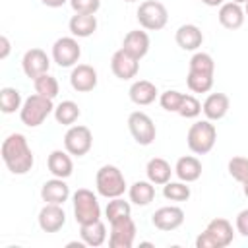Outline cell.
I'll use <instances>...</instances> for the list:
<instances>
[{
	"label": "cell",
	"mask_w": 248,
	"mask_h": 248,
	"mask_svg": "<svg viewBox=\"0 0 248 248\" xmlns=\"http://www.w3.org/2000/svg\"><path fill=\"white\" fill-rule=\"evenodd\" d=\"M172 172H174V170L170 169L169 161H165L163 157H153V159H149V161H147V165H145L147 180H151V182H153V184H157V186L167 184V182L170 180Z\"/></svg>",
	"instance_id": "obj_26"
},
{
	"label": "cell",
	"mask_w": 248,
	"mask_h": 248,
	"mask_svg": "<svg viewBox=\"0 0 248 248\" xmlns=\"http://www.w3.org/2000/svg\"><path fill=\"white\" fill-rule=\"evenodd\" d=\"M186 85H188V89L192 93H207L213 87V74H203V72H192V70H188Z\"/></svg>",
	"instance_id": "obj_30"
},
{
	"label": "cell",
	"mask_w": 248,
	"mask_h": 248,
	"mask_svg": "<svg viewBox=\"0 0 248 248\" xmlns=\"http://www.w3.org/2000/svg\"><path fill=\"white\" fill-rule=\"evenodd\" d=\"M188 70L203 72V74H213L215 72V62H213L211 54H207V52H194V56L190 58Z\"/></svg>",
	"instance_id": "obj_36"
},
{
	"label": "cell",
	"mask_w": 248,
	"mask_h": 248,
	"mask_svg": "<svg viewBox=\"0 0 248 248\" xmlns=\"http://www.w3.org/2000/svg\"><path fill=\"white\" fill-rule=\"evenodd\" d=\"M234 238V231L229 219L215 217L207 223L203 232L196 238V248H227Z\"/></svg>",
	"instance_id": "obj_2"
},
{
	"label": "cell",
	"mask_w": 248,
	"mask_h": 248,
	"mask_svg": "<svg viewBox=\"0 0 248 248\" xmlns=\"http://www.w3.org/2000/svg\"><path fill=\"white\" fill-rule=\"evenodd\" d=\"M68 27H70L72 37L85 39L97 31V17H95V14H76L70 17Z\"/></svg>",
	"instance_id": "obj_25"
},
{
	"label": "cell",
	"mask_w": 248,
	"mask_h": 248,
	"mask_svg": "<svg viewBox=\"0 0 248 248\" xmlns=\"http://www.w3.org/2000/svg\"><path fill=\"white\" fill-rule=\"evenodd\" d=\"M149 35L141 29H132L124 35V41H122V50H126L130 56L141 60L147 52H149Z\"/></svg>",
	"instance_id": "obj_17"
},
{
	"label": "cell",
	"mask_w": 248,
	"mask_h": 248,
	"mask_svg": "<svg viewBox=\"0 0 248 248\" xmlns=\"http://www.w3.org/2000/svg\"><path fill=\"white\" fill-rule=\"evenodd\" d=\"M136 223L132 217H124L110 223V234H108V246L110 248H132L136 240Z\"/></svg>",
	"instance_id": "obj_11"
},
{
	"label": "cell",
	"mask_w": 248,
	"mask_h": 248,
	"mask_svg": "<svg viewBox=\"0 0 248 248\" xmlns=\"http://www.w3.org/2000/svg\"><path fill=\"white\" fill-rule=\"evenodd\" d=\"M184 99V93L176 91V89H167L159 95V105L167 110V112H178L180 103Z\"/></svg>",
	"instance_id": "obj_37"
},
{
	"label": "cell",
	"mask_w": 248,
	"mask_h": 248,
	"mask_svg": "<svg viewBox=\"0 0 248 248\" xmlns=\"http://www.w3.org/2000/svg\"><path fill=\"white\" fill-rule=\"evenodd\" d=\"M46 167L50 170L52 176H58V178H68L72 176L74 172V163H72V157L70 153L64 149H54L50 151L48 159H46Z\"/></svg>",
	"instance_id": "obj_23"
},
{
	"label": "cell",
	"mask_w": 248,
	"mask_h": 248,
	"mask_svg": "<svg viewBox=\"0 0 248 248\" xmlns=\"http://www.w3.org/2000/svg\"><path fill=\"white\" fill-rule=\"evenodd\" d=\"M50 112H54L52 99L35 93V95H29V97L23 101V105H21V108H19V118H21V122H23L25 126L37 128V126H41V124L48 118Z\"/></svg>",
	"instance_id": "obj_5"
},
{
	"label": "cell",
	"mask_w": 248,
	"mask_h": 248,
	"mask_svg": "<svg viewBox=\"0 0 248 248\" xmlns=\"http://www.w3.org/2000/svg\"><path fill=\"white\" fill-rule=\"evenodd\" d=\"M33 85H35V93L43 95V97H48V99H54L58 95V79L54 76H50L48 72L39 76L37 79H33Z\"/></svg>",
	"instance_id": "obj_34"
},
{
	"label": "cell",
	"mask_w": 248,
	"mask_h": 248,
	"mask_svg": "<svg viewBox=\"0 0 248 248\" xmlns=\"http://www.w3.org/2000/svg\"><path fill=\"white\" fill-rule=\"evenodd\" d=\"M110 70H112V74L118 79L128 81V79H132V78L138 76V72H140V60L134 58V56H130L126 50L118 48L112 54V58H110Z\"/></svg>",
	"instance_id": "obj_13"
},
{
	"label": "cell",
	"mask_w": 248,
	"mask_h": 248,
	"mask_svg": "<svg viewBox=\"0 0 248 248\" xmlns=\"http://www.w3.org/2000/svg\"><path fill=\"white\" fill-rule=\"evenodd\" d=\"M93 145V134L83 124L68 126V132L64 134V149L74 157H83L89 153Z\"/></svg>",
	"instance_id": "obj_8"
},
{
	"label": "cell",
	"mask_w": 248,
	"mask_h": 248,
	"mask_svg": "<svg viewBox=\"0 0 248 248\" xmlns=\"http://www.w3.org/2000/svg\"><path fill=\"white\" fill-rule=\"evenodd\" d=\"M97 70L89 64H76L72 68V74H70V85L72 89H76L78 93H87V91H93L97 87Z\"/></svg>",
	"instance_id": "obj_14"
},
{
	"label": "cell",
	"mask_w": 248,
	"mask_h": 248,
	"mask_svg": "<svg viewBox=\"0 0 248 248\" xmlns=\"http://www.w3.org/2000/svg\"><path fill=\"white\" fill-rule=\"evenodd\" d=\"M81 56V46L76 37H60L52 45V60L60 68H74Z\"/></svg>",
	"instance_id": "obj_10"
},
{
	"label": "cell",
	"mask_w": 248,
	"mask_h": 248,
	"mask_svg": "<svg viewBox=\"0 0 248 248\" xmlns=\"http://www.w3.org/2000/svg\"><path fill=\"white\" fill-rule=\"evenodd\" d=\"M124 2H136V0H124Z\"/></svg>",
	"instance_id": "obj_47"
},
{
	"label": "cell",
	"mask_w": 248,
	"mask_h": 248,
	"mask_svg": "<svg viewBox=\"0 0 248 248\" xmlns=\"http://www.w3.org/2000/svg\"><path fill=\"white\" fill-rule=\"evenodd\" d=\"M8 54H10V41L6 35H2L0 37V60H6Z\"/></svg>",
	"instance_id": "obj_41"
},
{
	"label": "cell",
	"mask_w": 248,
	"mask_h": 248,
	"mask_svg": "<svg viewBox=\"0 0 248 248\" xmlns=\"http://www.w3.org/2000/svg\"><path fill=\"white\" fill-rule=\"evenodd\" d=\"M229 107H231V101H229V97L225 93H211V95L205 97V101L202 105V110H203L207 120L217 122V120L227 116Z\"/></svg>",
	"instance_id": "obj_21"
},
{
	"label": "cell",
	"mask_w": 248,
	"mask_h": 248,
	"mask_svg": "<svg viewBox=\"0 0 248 248\" xmlns=\"http://www.w3.org/2000/svg\"><path fill=\"white\" fill-rule=\"evenodd\" d=\"M217 17H219V23H221L225 29L234 31V29L242 27L246 14H244L242 4H236V2L231 0V2H225V4L219 6V14H217Z\"/></svg>",
	"instance_id": "obj_20"
},
{
	"label": "cell",
	"mask_w": 248,
	"mask_h": 248,
	"mask_svg": "<svg viewBox=\"0 0 248 248\" xmlns=\"http://www.w3.org/2000/svg\"><path fill=\"white\" fill-rule=\"evenodd\" d=\"M234 227H236V232H240L244 238H248V209H242V211L236 215Z\"/></svg>",
	"instance_id": "obj_40"
},
{
	"label": "cell",
	"mask_w": 248,
	"mask_h": 248,
	"mask_svg": "<svg viewBox=\"0 0 248 248\" xmlns=\"http://www.w3.org/2000/svg\"><path fill=\"white\" fill-rule=\"evenodd\" d=\"M151 223L159 231H174L184 223V211L178 205H165L159 207L151 215Z\"/></svg>",
	"instance_id": "obj_16"
},
{
	"label": "cell",
	"mask_w": 248,
	"mask_h": 248,
	"mask_svg": "<svg viewBox=\"0 0 248 248\" xmlns=\"http://www.w3.org/2000/svg\"><path fill=\"white\" fill-rule=\"evenodd\" d=\"M128 130H130L134 141L140 145H151L157 136V128H155L151 116L141 110H134L128 116Z\"/></svg>",
	"instance_id": "obj_9"
},
{
	"label": "cell",
	"mask_w": 248,
	"mask_h": 248,
	"mask_svg": "<svg viewBox=\"0 0 248 248\" xmlns=\"http://www.w3.org/2000/svg\"><path fill=\"white\" fill-rule=\"evenodd\" d=\"M232 2H236V4H246L248 0H232Z\"/></svg>",
	"instance_id": "obj_45"
},
{
	"label": "cell",
	"mask_w": 248,
	"mask_h": 248,
	"mask_svg": "<svg viewBox=\"0 0 248 248\" xmlns=\"http://www.w3.org/2000/svg\"><path fill=\"white\" fill-rule=\"evenodd\" d=\"M21 68L29 79H37L39 76L48 72L50 58L46 56V52L43 48H29L21 58Z\"/></svg>",
	"instance_id": "obj_12"
},
{
	"label": "cell",
	"mask_w": 248,
	"mask_h": 248,
	"mask_svg": "<svg viewBox=\"0 0 248 248\" xmlns=\"http://www.w3.org/2000/svg\"><path fill=\"white\" fill-rule=\"evenodd\" d=\"M0 155H2L6 169L12 174H25L33 169V163H35V157H33V151L27 143V138L23 134H17V132L10 134L2 141Z\"/></svg>",
	"instance_id": "obj_1"
},
{
	"label": "cell",
	"mask_w": 248,
	"mask_h": 248,
	"mask_svg": "<svg viewBox=\"0 0 248 248\" xmlns=\"http://www.w3.org/2000/svg\"><path fill=\"white\" fill-rule=\"evenodd\" d=\"M163 196L167 200H170V202H188L192 192H190L188 182H182V180L172 182V180H169L167 184H163Z\"/></svg>",
	"instance_id": "obj_33"
},
{
	"label": "cell",
	"mask_w": 248,
	"mask_h": 248,
	"mask_svg": "<svg viewBox=\"0 0 248 248\" xmlns=\"http://www.w3.org/2000/svg\"><path fill=\"white\" fill-rule=\"evenodd\" d=\"M174 174L182 182H196L202 176V161L194 155H184L174 165Z\"/></svg>",
	"instance_id": "obj_24"
},
{
	"label": "cell",
	"mask_w": 248,
	"mask_h": 248,
	"mask_svg": "<svg viewBox=\"0 0 248 248\" xmlns=\"http://www.w3.org/2000/svg\"><path fill=\"white\" fill-rule=\"evenodd\" d=\"M128 198L134 205H149L155 200V184L151 180H136L128 188Z\"/></svg>",
	"instance_id": "obj_27"
},
{
	"label": "cell",
	"mask_w": 248,
	"mask_h": 248,
	"mask_svg": "<svg viewBox=\"0 0 248 248\" xmlns=\"http://www.w3.org/2000/svg\"><path fill=\"white\" fill-rule=\"evenodd\" d=\"M105 215H107L108 223L124 219V217H130L132 215V205H130V202L122 200L120 196L118 198H110V202L105 207Z\"/></svg>",
	"instance_id": "obj_32"
},
{
	"label": "cell",
	"mask_w": 248,
	"mask_h": 248,
	"mask_svg": "<svg viewBox=\"0 0 248 248\" xmlns=\"http://www.w3.org/2000/svg\"><path fill=\"white\" fill-rule=\"evenodd\" d=\"M39 227L45 232H58L66 225V213L58 203H45L39 211Z\"/></svg>",
	"instance_id": "obj_15"
},
{
	"label": "cell",
	"mask_w": 248,
	"mask_h": 248,
	"mask_svg": "<svg viewBox=\"0 0 248 248\" xmlns=\"http://www.w3.org/2000/svg\"><path fill=\"white\" fill-rule=\"evenodd\" d=\"M41 198L45 203H58L64 205L70 198V186L66 184V178H50L41 186Z\"/></svg>",
	"instance_id": "obj_18"
},
{
	"label": "cell",
	"mask_w": 248,
	"mask_h": 248,
	"mask_svg": "<svg viewBox=\"0 0 248 248\" xmlns=\"http://www.w3.org/2000/svg\"><path fill=\"white\" fill-rule=\"evenodd\" d=\"M72 203H74V217L78 225H87L101 219V205L97 196L91 190L78 188L72 196Z\"/></svg>",
	"instance_id": "obj_6"
},
{
	"label": "cell",
	"mask_w": 248,
	"mask_h": 248,
	"mask_svg": "<svg viewBox=\"0 0 248 248\" xmlns=\"http://www.w3.org/2000/svg\"><path fill=\"white\" fill-rule=\"evenodd\" d=\"M244 14H246V16H248V2H246V4H244Z\"/></svg>",
	"instance_id": "obj_46"
},
{
	"label": "cell",
	"mask_w": 248,
	"mask_h": 248,
	"mask_svg": "<svg viewBox=\"0 0 248 248\" xmlns=\"http://www.w3.org/2000/svg\"><path fill=\"white\" fill-rule=\"evenodd\" d=\"M79 107L74 101H62L54 107V120L62 126H74V122L79 118Z\"/></svg>",
	"instance_id": "obj_29"
},
{
	"label": "cell",
	"mask_w": 248,
	"mask_h": 248,
	"mask_svg": "<svg viewBox=\"0 0 248 248\" xmlns=\"http://www.w3.org/2000/svg\"><path fill=\"white\" fill-rule=\"evenodd\" d=\"M227 170H229V174L236 180V182H244V180H248V157H242V155H236V157H232L231 161H229V165H227Z\"/></svg>",
	"instance_id": "obj_35"
},
{
	"label": "cell",
	"mask_w": 248,
	"mask_h": 248,
	"mask_svg": "<svg viewBox=\"0 0 248 248\" xmlns=\"http://www.w3.org/2000/svg\"><path fill=\"white\" fill-rule=\"evenodd\" d=\"M41 2H43L46 8H62L68 0H41Z\"/></svg>",
	"instance_id": "obj_42"
},
{
	"label": "cell",
	"mask_w": 248,
	"mask_h": 248,
	"mask_svg": "<svg viewBox=\"0 0 248 248\" xmlns=\"http://www.w3.org/2000/svg\"><path fill=\"white\" fill-rule=\"evenodd\" d=\"M95 188L97 194L110 200V198H118L126 192V178L122 174V170L114 165H103L97 174H95Z\"/></svg>",
	"instance_id": "obj_4"
},
{
	"label": "cell",
	"mask_w": 248,
	"mask_h": 248,
	"mask_svg": "<svg viewBox=\"0 0 248 248\" xmlns=\"http://www.w3.org/2000/svg\"><path fill=\"white\" fill-rule=\"evenodd\" d=\"M136 16H138L140 25L143 29H147V31H159L169 21V12H167L165 4H161L157 0H145V2H141L140 8H138V12H136Z\"/></svg>",
	"instance_id": "obj_7"
},
{
	"label": "cell",
	"mask_w": 248,
	"mask_h": 248,
	"mask_svg": "<svg viewBox=\"0 0 248 248\" xmlns=\"http://www.w3.org/2000/svg\"><path fill=\"white\" fill-rule=\"evenodd\" d=\"M215 141H217V128H215V124H211V120H207V118L198 120L188 128L186 143L192 153L205 155L213 149Z\"/></svg>",
	"instance_id": "obj_3"
},
{
	"label": "cell",
	"mask_w": 248,
	"mask_h": 248,
	"mask_svg": "<svg viewBox=\"0 0 248 248\" xmlns=\"http://www.w3.org/2000/svg\"><path fill=\"white\" fill-rule=\"evenodd\" d=\"M76 14H97L101 0H68Z\"/></svg>",
	"instance_id": "obj_39"
},
{
	"label": "cell",
	"mask_w": 248,
	"mask_h": 248,
	"mask_svg": "<svg viewBox=\"0 0 248 248\" xmlns=\"http://www.w3.org/2000/svg\"><path fill=\"white\" fill-rule=\"evenodd\" d=\"M79 236L85 242V246H103L107 240V227L105 223L99 219L95 223H87V225H79Z\"/></svg>",
	"instance_id": "obj_28"
},
{
	"label": "cell",
	"mask_w": 248,
	"mask_h": 248,
	"mask_svg": "<svg viewBox=\"0 0 248 248\" xmlns=\"http://www.w3.org/2000/svg\"><path fill=\"white\" fill-rule=\"evenodd\" d=\"M205 6H209V8H217V6H221V4H225V0H202Z\"/></svg>",
	"instance_id": "obj_43"
},
{
	"label": "cell",
	"mask_w": 248,
	"mask_h": 248,
	"mask_svg": "<svg viewBox=\"0 0 248 248\" xmlns=\"http://www.w3.org/2000/svg\"><path fill=\"white\" fill-rule=\"evenodd\" d=\"M174 41H176V45L182 48V50H198L200 46H202V43H203V33H202V29L198 27V25H194V23H184V25H180L178 29H176V33H174Z\"/></svg>",
	"instance_id": "obj_19"
},
{
	"label": "cell",
	"mask_w": 248,
	"mask_h": 248,
	"mask_svg": "<svg viewBox=\"0 0 248 248\" xmlns=\"http://www.w3.org/2000/svg\"><path fill=\"white\" fill-rule=\"evenodd\" d=\"M128 95H130V101H132L134 105L145 107V105H151V103L157 99L159 91H157V85H155V83H151V81H147V79H136V81L130 85Z\"/></svg>",
	"instance_id": "obj_22"
},
{
	"label": "cell",
	"mask_w": 248,
	"mask_h": 248,
	"mask_svg": "<svg viewBox=\"0 0 248 248\" xmlns=\"http://www.w3.org/2000/svg\"><path fill=\"white\" fill-rule=\"evenodd\" d=\"M200 112H202V103L194 95H184L180 108H178V114L182 118H196V116H200Z\"/></svg>",
	"instance_id": "obj_38"
},
{
	"label": "cell",
	"mask_w": 248,
	"mask_h": 248,
	"mask_svg": "<svg viewBox=\"0 0 248 248\" xmlns=\"http://www.w3.org/2000/svg\"><path fill=\"white\" fill-rule=\"evenodd\" d=\"M242 192H244V196L248 198V180H244V182H242Z\"/></svg>",
	"instance_id": "obj_44"
},
{
	"label": "cell",
	"mask_w": 248,
	"mask_h": 248,
	"mask_svg": "<svg viewBox=\"0 0 248 248\" xmlns=\"http://www.w3.org/2000/svg\"><path fill=\"white\" fill-rule=\"evenodd\" d=\"M21 105H23L21 93L16 87H2L0 89V110L4 114H12V112L19 110Z\"/></svg>",
	"instance_id": "obj_31"
}]
</instances>
